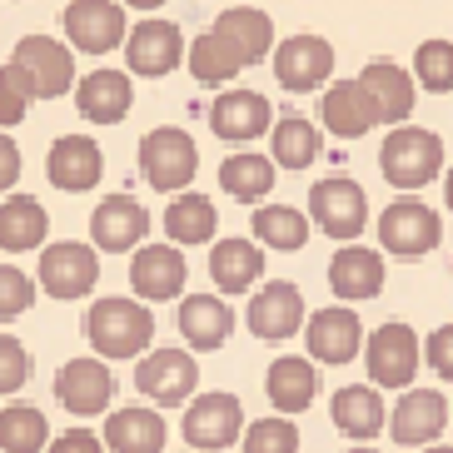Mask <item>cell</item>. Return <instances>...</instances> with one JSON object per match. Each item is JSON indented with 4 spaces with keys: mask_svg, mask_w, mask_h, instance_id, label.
I'll list each match as a JSON object with an SVG mask.
<instances>
[{
    "mask_svg": "<svg viewBox=\"0 0 453 453\" xmlns=\"http://www.w3.org/2000/svg\"><path fill=\"white\" fill-rule=\"evenodd\" d=\"M130 5H134V11H160L165 0H130Z\"/></svg>",
    "mask_w": 453,
    "mask_h": 453,
    "instance_id": "obj_47",
    "label": "cell"
},
{
    "mask_svg": "<svg viewBox=\"0 0 453 453\" xmlns=\"http://www.w3.org/2000/svg\"><path fill=\"white\" fill-rule=\"evenodd\" d=\"M30 100H35V85H30V75L15 60H5L0 65V130H11V125L26 120Z\"/></svg>",
    "mask_w": 453,
    "mask_h": 453,
    "instance_id": "obj_41",
    "label": "cell"
},
{
    "mask_svg": "<svg viewBox=\"0 0 453 453\" xmlns=\"http://www.w3.org/2000/svg\"><path fill=\"white\" fill-rule=\"evenodd\" d=\"M45 204L35 195H11L0 200V250L5 254H26V250H41L45 244Z\"/></svg>",
    "mask_w": 453,
    "mask_h": 453,
    "instance_id": "obj_32",
    "label": "cell"
},
{
    "mask_svg": "<svg viewBox=\"0 0 453 453\" xmlns=\"http://www.w3.org/2000/svg\"><path fill=\"white\" fill-rule=\"evenodd\" d=\"M11 60L30 75L35 100H60L65 90H75V55H70V45L50 41V35H26Z\"/></svg>",
    "mask_w": 453,
    "mask_h": 453,
    "instance_id": "obj_10",
    "label": "cell"
},
{
    "mask_svg": "<svg viewBox=\"0 0 453 453\" xmlns=\"http://www.w3.org/2000/svg\"><path fill=\"white\" fill-rule=\"evenodd\" d=\"M60 20H65L70 45L85 50V55H110L115 45H125V11H120V0H70Z\"/></svg>",
    "mask_w": 453,
    "mask_h": 453,
    "instance_id": "obj_12",
    "label": "cell"
},
{
    "mask_svg": "<svg viewBox=\"0 0 453 453\" xmlns=\"http://www.w3.org/2000/svg\"><path fill=\"white\" fill-rule=\"evenodd\" d=\"M443 428H449V399L439 388H409L388 413V434L403 449H428Z\"/></svg>",
    "mask_w": 453,
    "mask_h": 453,
    "instance_id": "obj_16",
    "label": "cell"
},
{
    "mask_svg": "<svg viewBox=\"0 0 453 453\" xmlns=\"http://www.w3.org/2000/svg\"><path fill=\"white\" fill-rule=\"evenodd\" d=\"M125 60H130V75H170L180 60H185V35L174 20H140V26L125 35Z\"/></svg>",
    "mask_w": 453,
    "mask_h": 453,
    "instance_id": "obj_17",
    "label": "cell"
},
{
    "mask_svg": "<svg viewBox=\"0 0 453 453\" xmlns=\"http://www.w3.org/2000/svg\"><path fill=\"white\" fill-rule=\"evenodd\" d=\"M265 274V250L250 240H219L210 250V280L219 294H250V284H259Z\"/></svg>",
    "mask_w": 453,
    "mask_h": 453,
    "instance_id": "obj_31",
    "label": "cell"
},
{
    "mask_svg": "<svg viewBox=\"0 0 453 453\" xmlns=\"http://www.w3.org/2000/svg\"><path fill=\"white\" fill-rule=\"evenodd\" d=\"M424 364L439 373V379L453 384V324H439V329L424 339Z\"/></svg>",
    "mask_w": 453,
    "mask_h": 453,
    "instance_id": "obj_44",
    "label": "cell"
},
{
    "mask_svg": "<svg viewBox=\"0 0 453 453\" xmlns=\"http://www.w3.org/2000/svg\"><path fill=\"white\" fill-rule=\"evenodd\" d=\"M449 418H453V399H449Z\"/></svg>",
    "mask_w": 453,
    "mask_h": 453,
    "instance_id": "obj_51",
    "label": "cell"
},
{
    "mask_svg": "<svg viewBox=\"0 0 453 453\" xmlns=\"http://www.w3.org/2000/svg\"><path fill=\"white\" fill-rule=\"evenodd\" d=\"M240 449L244 453H299V428L289 418H254L250 428L240 434Z\"/></svg>",
    "mask_w": 453,
    "mask_h": 453,
    "instance_id": "obj_40",
    "label": "cell"
},
{
    "mask_svg": "<svg viewBox=\"0 0 453 453\" xmlns=\"http://www.w3.org/2000/svg\"><path fill=\"white\" fill-rule=\"evenodd\" d=\"M195 170H200V150L180 125H160V130H150L140 140V174L160 195H185Z\"/></svg>",
    "mask_w": 453,
    "mask_h": 453,
    "instance_id": "obj_3",
    "label": "cell"
},
{
    "mask_svg": "<svg viewBox=\"0 0 453 453\" xmlns=\"http://www.w3.org/2000/svg\"><path fill=\"white\" fill-rule=\"evenodd\" d=\"M439 240H443L439 210H428V204L413 200V195L394 200L379 214V244H384L388 254H399V259H424Z\"/></svg>",
    "mask_w": 453,
    "mask_h": 453,
    "instance_id": "obj_6",
    "label": "cell"
},
{
    "mask_svg": "<svg viewBox=\"0 0 453 453\" xmlns=\"http://www.w3.org/2000/svg\"><path fill=\"white\" fill-rule=\"evenodd\" d=\"M30 384V349L15 334H0V399H11Z\"/></svg>",
    "mask_w": 453,
    "mask_h": 453,
    "instance_id": "obj_42",
    "label": "cell"
},
{
    "mask_svg": "<svg viewBox=\"0 0 453 453\" xmlns=\"http://www.w3.org/2000/svg\"><path fill=\"white\" fill-rule=\"evenodd\" d=\"M219 185H225V195H234L244 204L265 200L269 189H274V160L254 155V150H240V155H229L219 165Z\"/></svg>",
    "mask_w": 453,
    "mask_h": 453,
    "instance_id": "obj_35",
    "label": "cell"
},
{
    "mask_svg": "<svg viewBox=\"0 0 453 453\" xmlns=\"http://www.w3.org/2000/svg\"><path fill=\"white\" fill-rule=\"evenodd\" d=\"M299 329H304V294H299V284L274 280L250 299V334L254 339L280 344V339H289Z\"/></svg>",
    "mask_w": 453,
    "mask_h": 453,
    "instance_id": "obj_19",
    "label": "cell"
},
{
    "mask_svg": "<svg viewBox=\"0 0 453 453\" xmlns=\"http://www.w3.org/2000/svg\"><path fill=\"white\" fill-rule=\"evenodd\" d=\"M30 304H35V280H30L26 269L0 265V319H15Z\"/></svg>",
    "mask_w": 453,
    "mask_h": 453,
    "instance_id": "obj_43",
    "label": "cell"
},
{
    "mask_svg": "<svg viewBox=\"0 0 453 453\" xmlns=\"http://www.w3.org/2000/svg\"><path fill=\"white\" fill-rule=\"evenodd\" d=\"M265 394H269V403L280 409V418L304 413L309 403H314V394H319V369H314L309 359H299V354H284V359L269 364Z\"/></svg>",
    "mask_w": 453,
    "mask_h": 453,
    "instance_id": "obj_28",
    "label": "cell"
},
{
    "mask_svg": "<svg viewBox=\"0 0 453 453\" xmlns=\"http://www.w3.org/2000/svg\"><path fill=\"white\" fill-rule=\"evenodd\" d=\"M55 399L65 403L75 418H95L115 399V373L100 359H65L60 373H55Z\"/></svg>",
    "mask_w": 453,
    "mask_h": 453,
    "instance_id": "obj_14",
    "label": "cell"
},
{
    "mask_svg": "<svg viewBox=\"0 0 453 453\" xmlns=\"http://www.w3.org/2000/svg\"><path fill=\"white\" fill-rule=\"evenodd\" d=\"M344 453H379V449H344Z\"/></svg>",
    "mask_w": 453,
    "mask_h": 453,
    "instance_id": "obj_50",
    "label": "cell"
},
{
    "mask_svg": "<svg viewBox=\"0 0 453 453\" xmlns=\"http://www.w3.org/2000/svg\"><path fill=\"white\" fill-rule=\"evenodd\" d=\"M214 35L240 55L244 65H259L269 50H274V20L254 5H229L219 20H214Z\"/></svg>",
    "mask_w": 453,
    "mask_h": 453,
    "instance_id": "obj_29",
    "label": "cell"
},
{
    "mask_svg": "<svg viewBox=\"0 0 453 453\" xmlns=\"http://www.w3.org/2000/svg\"><path fill=\"white\" fill-rule=\"evenodd\" d=\"M334 75V45L324 35H289L274 50V81L294 95L319 90L324 81Z\"/></svg>",
    "mask_w": 453,
    "mask_h": 453,
    "instance_id": "obj_13",
    "label": "cell"
},
{
    "mask_svg": "<svg viewBox=\"0 0 453 453\" xmlns=\"http://www.w3.org/2000/svg\"><path fill=\"white\" fill-rule=\"evenodd\" d=\"M359 85L369 90L373 110H379V125H403L413 115V105H418L413 75L403 65H394V60H369L364 75H359Z\"/></svg>",
    "mask_w": 453,
    "mask_h": 453,
    "instance_id": "obj_23",
    "label": "cell"
},
{
    "mask_svg": "<svg viewBox=\"0 0 453 453\" xmlns=\"http://www.w3.org/2000/svg\"><path fill=\"white\" fill-rule=\"evenodd\" d=\"M379 170L394 189L413 195V189H424L439 180L443 170V140L434 130H418V125H394L379 150Z\"/></svg>",
    "mask_w": 453,
    "mask_h": 453,
    "instance_id": "obj_2",
    "label": "cell"
},
{
    "mask_svg": "<svg viewBox=\"0 0 453 453\" xmlns=\"http://www.w3.org/2000/svg\"><path fill=\"white\" fill-rule=\"evenodd\" d=\"M413 85H424L434 95L453 90V41H424L413 50Z\"/></svg>",
    "mask_w": 453,
    "mask_h": 453,
    "instance_id": "obj_39",
    "label": "cell"
},
{
    "mask_svg": "<svg viewBox=\"0 0 453 453\" xmlns=\"http://www.w3.org/2000/svg\"><path fill=\"white\" fill-rule=\"evenodd\" d=\"M329 413H334V428H339L344 439H359V443L379 439L388 428V409H384V399H379L373 384H344L334 394Z\"/></svg>",
    "mask_w": 453,
    "mask_h": 453,
    "instance_id": "obj_27",
    "label": "cell"
},
{
    "mask_svg": "<svg viewBox=\"0 0 453 453\" xmlns=\"http://www.w3.org/2000/svg\"><path fill=\"white\" fill-rule=\"evenodd\" d=\"M214 229H219V210L210 204V195H174L170 210H165V234H170V244L180 250V244H210Z\"/></svg>",
    "mask_w": 453,
    "mask_h": 453,
    "instance_id": "obj_33",
    "label": "cell"
},
{
    "mask_svg": "<svg viewBox=\"0 0 453 453\" xmlns=\"http://www.w3.org/2000/svg\"><path fill=\"white\" fill-rule=\"evenodd\" d=\"M254 244L259 250H284V254H294V250H304L309 244V219L294 204H259L254 210Z\"/></svg>",
    "mask_w": 453,
    "mask_h": 453,
    "instance_id": "obj_34",
    "label": "cell"
},
{
    "mask_svg": "<svg viewBox=\"0 0 453 453\" xmlns=\"http://www.w3.org/2000/svg\"><path fill=\"white\" fill-rule=\"evenodd\" d=\"M364 364H369L373 388H409L418 364H424V344L409 324L388 319L364 339Z\"/></svg>",
    "mask_w": 453,
    "mask_h": 453,
    "instance_id": "obj_4",
    "label": "cell"
},
{
    "mask_svg": "<svg viewBox=\"0 0 453 453\" xmlns=\"http://www.w3.org/2000/svg\"><path fill=\"white\" fill-rule=\"evenodd\" d=\"M274 125V110L259 90H225L219 100L210 105V130L229 145H250Z\"/></svg>",
    "mask_w": 453,
    "mask_h": 453,
    "instance_id": "obj_21",
    "label": "cell"
},
{
    "mask_svg": "<svg viewBox=\"0 0 453 453\" xmlns=\"http://www.w3.org/2000/svg\"><path fill=\"white\" fill-rule=\"evenodd\" d=\"M134 388L155 403H185L200 388V364L189 349H150L134 364Z\"/></svg>",
    "mask_w": 453,
    "mask_h": 453,
    "instance_id": "obj_8",
    "label": "cell"
},
{
    "mask_svg": "<svg viewBox=\"0 0 453 453\" xmlns=\"http://www.w3.org/2000/svg\"><path fill=\"white\" fill-rule=\"evenodd\" d=\"M329 289L344 299V304H364L384 289V254L364 250V244H344V250L329 259Z\"/></svg>",
    "mask_w": 453,
    "mask_h": 453,
    "instance_id": "obj_24",
    "label": "cell"
},
{
    "mask_svg": "<svg viewBox=\"0 0 453 453\" xmlns=\"http://www.w3.org/2000/svg\"><path fill=\"white\" fill-rule=\"evenodd\" d=\"M185 434L189 453H219L229 443H240L244 434V409L234 394H200L195 403H185Z\"/></svg>",
    "mask_w": 453,
    "mask_h": 453,
    "instance_id": "obj_7",
    "label": "cell"
},
{
    "mask_svg": "<svg viewBox=\"0 0 453 453\" xmlns=\"http://www.w3.org/2000/svg\"><path fill=\"white\" fill-rule=\"evenodd\" d=\"M15 180H20V150L11 134H0V189H11Z\"/></svg>",
    "mask_w": 453,
    "mask_h": 453,
    "instance_id": "obj_46",
    "label": "cell"
},
{
    "mask_svg": "<svg viewBox=\"0 0 453 453\" xmlns=\"http://www.w3.org/2000/svg\"><path fill=\"white\" fill-rule=\"evenodd\" d=\"M424 453H453V449H449V443H428Z\"/></svg>",
    "mask_w": 453,
    "mask_h": 453,
    "instance_id": "obj_49",
    "label": "cell"
},
{
    "mask_svg": "<svg viewBox=\"0 0 453 453\" xmlns=\"http://www.w3.org/2000/svg\"><path fill=\"white\" fill-rule=\"evenodd\" d=\"M319 120L339 140H359V134H369L379 125V110H373L369 90L359 81H334L319 100Z\"/></svg>",
    "mask_w": 453,
    "mask_h": 453,
    "instance_id": "obj_25",
    "label": "cell"
},
{
    "mask_svg": "<svg viewBox=\"0 0 453 453\" xmlns=\"http://www.w3.org/2000/svg\"><path fill=\"white\" fill-rule=\"evenodd\" d=\"M185 60H189V75H195L200 85H229V81H234V75L244 70V60L229 50V45L214 35V30H204L200 41L189 45Z\"/></svg>",
    "mask_w": 453,
    "mask_h": 453,
    "instance_id": "obj_38",
    "label": "cell"
},
{
    "mask_svg": "<svg viewBox=\"0 0 453 453\" xmlns=\"http://www.w3.org/2000/svg\"><path fill=\"white\" fill-rule=\"evenodd\" d=\"M105 449L115 453H160L165 449V418L160 409H145V403H130V409H115L105 418Z\"/></svg>",
    "mask_w": 453,
    "mask_h": 453,
    "instance_id": "obj_30",
    "label": "cell"
},
{
    "mask_svg": "<svg viewBox=\"0 0 453 453\" xmlns=\"http://www.w3.org/2000/svg\"><path fill=\"white\" fill-rule=\"evenodd\" d=\"M189 280V265L185 254L174 244H140L130 259V289L150 304H165V299H180Z\"/></svg>",
    "mask_w": 453,
    "mask_h": 453,
    "instance_id": "obj_15",
    "label": "cell"
},
{
    "mask_svg": "<svg viewBox=\"0 0 453 453\" xmlns=\"http://www.w3.org/2000/svg\"><path fill=\"white\" fill-rule=\"evenodd\" d=\"M45 174H50L55 189H65V195H85V189L100 185V174H105V155L95 140L85 134H60L45 155Z\"/></svg>",
    "mask_w": 453,
    "mask_h": 453,
    "instance_id": "obj_20",
    "label": "cell"
},
{
    "mask_svg": "<svg viewBox=\"0 0 453 453\" xmlns=\"http://www.w3.org/2000/svg\"><path fill=\"white\" fill-rule=\"evenodd\" d=\"M100 284V254L81 240H60L41 250V289L50 299H85Z\"/></svg>",
    "mask_w": 453,
    "mask_h": 453,
    "instance_id": "obj_9",
    "label": "cell"
},
{
    "mask_svg": "<svg viewBox=\"0 0 453 453\" xmlns=\"http://www.w3.org/2000/svg\"><path fill=\"white\" fill-rule=\"evenodd\" d=\"M304 344H309V364H349L359 359L364 349V324L354 309L334 304V309H319L304 319Z\"/></svg>",
    "mask_w": 453,
    "mask_h": 453,
    "instance_id": "obj_11",
    "label": "cell"
},
{
    "mask_svg": "<svg viewBox=\"0 0 453 453\" xmlns=\"http://www.w3.org/2000/svg\"><path fill=\"white\" fill-rule=\"evenodd\" d=\"M443 200H449V210H453V165H449V180H443Z\"/></svg>",
    "mask_w": 453,
    "mask_h": 453,
    "instance_id": "obj_48",
    "label": "cell"
},
{
    "mask_svg": "<svg viewBox=\"0 0 453 453\" xmlns=\"http://www.w3.org/2000/svg\"><path fill=\"white\" fill-rule=\"evenodd\" d=\"M269 145H274V165L284 170H309L319 160V130L304 120V115H284L280 125H269Z\"/></svg>",
    "mask_w": 453,
    "mask_h": 453,
    "instance_id": "obj_37",
    "label": "cell"
},
{
    "mask_svg": "<svg viewBox=\"0 0 453 453\" xmlns=\"http://www.w3.org/2000/svg\"><path fill=\"white\" fill-rule=\"evenodd\" d=\"M50 453H105V443L90 428H65L60 439H50Z\"/></svg>",
    "mask_w": 453,
    "mask_h": 453,
    "instance_id": "obj_45",
    "label": "cell"
},
{
    "mask_svg": "<svg viewBox=\"0 0 453 453\" xmlns=\"http://www.w3.org/2000/svg\"><path fill=\"white\" fill-rule=\"evenodd\" d=\"M50 443V424L35 403H0V453H41Z\"/></svg>",
    "mask_w": 453,
    "mask_h": 453,
    "instance_id": "obj_36",
    "label": "cell"
},
{
    "mask_svg": "<svg viewBox=\"0 0 453 453\" xmlns=\"http://www.w3.org/2000/svg\"><path fill=\"white\" fill-rule=\"evenodd\" d=\"M150 234V214L134 195H110V200L95 204L90 214V240L95 250H110V254H130L140 250Z\"/></svg>",
    "mask_w": 453,
    "mask_h": 453,
    "instance_id": "obj_18",
    "label": "cell"
},
{
    "mask_svg": "<svg viewBox=\"0 0 453 453\" xmlns=\"http://www.w3.org/2000/svg\"><path fill=\"white\" fill-rule=\"evenodd\" d=\"M81 329L100 359H140V354H150V339H155V314L140 299L110 294V299H95L90 304Z\"/></svg>",
    "mask_w": 453,
    "mask_h": 453,
    "instance_id": "obj_1",
    "label": "cell"
},
{
    "mask_svg": "<svg viewBox=\"0 0 453 453\" xmlns=\"http://www.w3.org/2000/svg\"><path fill=\"white\" fill-rule=\"evenodd\" d=\"M180 334H185L189 349H225L229 334H234V309L219 299V294H185L180 299Z\"/></svg>",
    "mask_w": 453,
    "mask_h": 453,
    "instance_id": "obj_26",
    "label": "cell"
},
{
    "mask_svg": "<svg viewBox=\"0 0 453 453\" xmlns=\"http://www.w3.org/2000/svg\"><path fill=\"white\" fill-rule=\"evenodd\" d=\"M134 105V85L125 70H90L85 81H75V110L90 125H120Z\"/></svg>",
    "mask_w": 453,
    "mask_h": 453,
    "instance_id": "obj_22",
    "label": "cell"
},
{
    "mask_svg": "<svg viewBox=\"0 0 453 453\" xmlns=\"http://www.w3.org/2000/svg\"><path fill=\"white\" fill-rule=\"evenodd\" d=\"M309 219L329 234V240H359L369 225V195L359 189V180L349 174H329L309 189Z\"/></svg>",
    "mask_w": 453,
    "mask_h": 453,
    "instance_id": "obj_5",
    "label": "cell"
}]
</instances>
